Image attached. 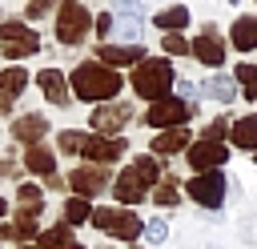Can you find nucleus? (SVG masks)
Wrapping results in <instances>:
<instances>
[{"label": "nucleus", "mask_w": 257, "mask_h": 249, "mask_svg": "<svg viewBox=\"0 0 257 249\" xmlns=\"http://www.w3.org/2000/svg\"><path fill=\"white\" fill-rule=\"evenodd\" d=\"M52 4H56V0H32V4H28V16L36 20V16H44V12L52 8Z\"/></svg>", "instance_id": "34"}, {"label": "nucleus", "mask_w": 257, "mask_h": 249, "mask_svg": "<svg viewBox=\"0 0 257 249\" xmlns=\"http://www.w3.org/2000/svg\"><path fill=\"white\" fill-rule=\"evenodd\" d=\"M0 40H4V56H8V60L32 56V52L40 48V36H36L28 24H16V20H4V24H0Z\"/></svg>", "instance_id": "4"}, {"label": "nucleus", "mask_w": 257, "mask_h": 249, "mask_svg": "<svg viewBox=\"0 0 257 249\" xmlns=\"http://www.w3.org/2000/svg\"><path fill=\"white\" fill-rule=\"evenodd\" d=\"M120 32H124V36H128V40H133V36H141V28H137V24H133V20H124V24H120Z\"/></svg>", "instance_id": "36"}, {"label": "nucleus", "mask_w": 257, "mask_h": 249, "mask_svg": "<svg viewBox=\"0 0 257 249\" xmlns=\"http://www.w3.org/2000/svg\"><path fill=\"white\" fill-rule=\"evenodd\" d=\"M209 92H213L217 100H233V80H225V76H213V80H209Z\"/></svg>", "instance_id": "29"}, {"label": "nucleus", "mask_w": 257, "mask_h": 249, "mask_svg": "<svg viewBox=\"0 0 257 249\" xmlns=\"http://www.w3.org/2000/svg\"><path fill=\"white\" fill-rule=\"evenodd\" d=\"M68 80L80 100H112L120 92V72L108 64H76Z\"/></svg>", "instance_id": "1"}, {"label": "nucleus", "mask_w": 257, "mask_h": 249, "mask_svg": "<svg viewBox=\"0 0 257 249\" xmlns=\"http://www.w3.org/2000/svg\"><path fill=\"white\" fill-rule=\"evenodd\" d=\"M92 205L84 201V197H68L64 201V225H80V221H92Z\"/></svg>", "instance_id": "20"}, {"label": "nucleus", "mask_w": 257, "mask_h": 249, "mask_svg": "<svg viewBox=\"0 0 257 249\" xmlns=\"http://www.w3.org/2000/svg\"><path fill=\"white\" fill-rule=\"evenodd\" d=\"M193 52H197V60H201V64H209V68L225 64V44H221V36L213 32V24L205 28V36H197V40H193Z\"/></svg>", "instance_id": "9"}, {"label": "nucleus", "mask_w": 257, "mask_h": 249, "mask_svg": "<svg viewBox=\"0 0 257 249\" xmlns=\"http://www.w3.org/2000/svg\"><path fill=\"white\" fill-rule=\"evenodd\" d=\"M28 249H32V245H28Z\"/></svg>", "instance_id": "40"}, {"label": "nucleus", "mask_w": 257, "mask_h": 249, "mask_svg": "<svg viewBox=\"0 0 257 249\" xmlns=\"http://www.w3.org/2000/svg\"><path fill=\"white\" fill-rule=\"evenodd\" d=\"M145 237H149V241H165V237H169V225H165L161 217H153V221L145 225Z\"/></svg>", "instance_id": "31"}, {"label": "nucleus", "mask_w": 257, "mask_h": 249, "mask_svg": "<svg viewBox=\"0 0 257 249\" xmlns=\"http://www.w3.org/2000/svg\"><path fill=\"white\" fill-rule=\"evenodd\" d=\"M237 84H241L245 96L253 100V96H257V68H253V64H237Z\"/></svg>", "instance_id": "27"}, {"label": "nucleus", "mask_w": 257, "mask_h": 249, "mask_svg": "<svg viewBox=\"0 0 257 249\" xmlns=\"http://www.w3.org/2000/svg\"><path fill=\"white\" fill-rule=\"evenodd\" d=\"M185 116H189V104H185V100H177V96H173V100H157V104L145 112V120H149L153 129H169V125L177 129Z\"/></svg>", "instance_id": "7"}, {"label": "nucleus", "mask_w": 257, "mask_h": 249, "mask_svg": "<svg viewBox=\"0 0 257 249\" xmlns=\"http://www.w3.org/2000/svg\"><path fill=\"white\" fill-rule=\"evenodd\" d=\"M36 80H40V88H44V96H48L52 104H68V80H64L56 68H44Z\"/></svg>", "instance_id": "16"}, {"label": "nucleus", "mask_w": 257, "mask_h": 249, "mask_svg": "<svg viewBox=\"0 0 257 249\" xmlns=\"http://www.w3.org/2000/svg\"><path fill=\"white\" fill-rule=\"evenodd\" d=\"M96 32H112V16H108V12L96 16Z\"/></svg>", "instance_id": "35"}, {"label": "nucleus", "mask_w": 257, "mask_h": 249, "mask_svg": "<svg viewBox=\"0 0 257 249\" xmlns=\"http://www.w3.org/2000/svg\"><path fill=\"white\" fill-rule=\"evenodd\" d=\"M189 161H193V169L213 173V169H221V161H225V145H217V141H201V145L189 149Z\"/></svg>", "instance_id": "11"}, {"label": "nucleus", "mask_w": 257, "mask_h": 249, "mask_svg": "<svg viewBox=\"0 0 257 249\" xmlns=\"http://www.w3.org/2000/svg\"><path fill=\"white\" fill-rule=\"evenodd\" d=\"M92 165H108L124 153V141H112V137H84V149H80Z\"/></svg>", "instance_id": "8"}, {"label": "nucleus", "mask_w": 257, "mask_h": 249, "mask_svg": "<svg viewBox=\"0 0 257 249\" xmlns=\"http://www.w3.org/2000/svg\"><path fill=\"white\" fill-rule=\"evenodd\" d=\"M233 44L241 52H253L257 48V16H237L233 20Z\"/></svg>", "instance_id": "17"}, {"label": "nucleus", "mask_w": 257, "mask_h": 249, "mask_svg": "<svg viewBox=\"0 0 257 249\" xmlns=\"http://www.w3.org/2000/svg\"><path fill=\"white\" fill-rule=\"evenodd\" d=\"M16 201H20L24 217H36V213L44 209V197H40V189H36V185H20V189H16Z\"/></svg>", "instance_id": "22"}, {"label": "nucleus", "mask_w": 257, "mask_h": 249, "mask_svg": "<svg viewBox=\"0 0 257 249\" xmlns=\"http://www.w3.org/2000/svg\"><path fill=\"white\" fill-rule=\"evenodd\" d=\"M72 189H76V197H92V193H100L104 189V169L100 165H76V173H72Z\"/></svg>", "instance_id": "12"}, {"label": "nucleus", "mask_w": 257, "mask_h": 249, "mask_svg": "<svg viewBox=\"0 0 257 249\" xmlns=\"http://www.w3.org/2000/svg\"><path fill=\"white\" fill-rule=\"evenodd\" d=\"M145 189H149V185H145V181H141L133 169H124V173L116 177V189H112V193H116V201L133 205V201H145Z\"/></svg>", "instance_id": "14"}, {"label": "nucleus", "mask_w": 257, "mask_h": 249, "mask_svg": "<svg viewBox=\"0 0 257 249\" xmlns=\"http://www.w3.org/2000/svg\"><path fill=\"white\" fill-rule=\"evenodd\" d=\"M64 249H84V245H76V241H72V245H64Z\"/></svg>", "instance_id": "39"}, {"label": "nucleus", "mask_w": 257, "mask_h": 249, "mask_svg": "<svg viewBox=\"0 0 257 249\" xmlns=\"http://www.w3.org/2000/svg\"><path fill=\"white\" fill-rule=\"evenodd\" d=\"M72 225H52V229H44L40 233V249H64V245H72V233H68Z\"/></svg>", "instance_id": "24"}, {"label": "nucleus", "mask_w": 257, "mask_h": 249, "mask_svg": "<svg viewBox=\"0 0 257 249\" xmlns=\"http://www.w3.org/2000/svg\"><path fill=\"white\" fill-rule=\"evenodd\" d=\"M28 84V72L24 68H8L4 76H0V96H12V92H20Z\"/></svg>", "instance_id": "25"}, {"label": "nucleus", "mask_w": 257, "mask_h": 249, "mask_svg": "<svg viewBox=\"0 0 257 249\" xmlns=\"http://www.w3.org/2000/svg\"><path fill=\"white\" fill-rule=\"evenodd\" d=\"M60 149H64V153H80V149H84V137L68 129V133H60Z\"/></svg>", "instance_id": "30"}, {"label": "nucleus", "mask_w": 257, "mask_h": 249, "mask_svg": "<svg viewBox=\"0 0 257 249\" xmlns=\"http://www.w3.org/2000/svg\"><path fill=\"white\" fill-rule=\"evenodd\" d=\"M165 52H177V56H181V52H189V40L177 36V32H169V36H165Z\"/></svg>", "instance_id": "32"}, {"label": "nucleus", "mask_w": 257, "mask_h": 249, "mask_svg": "<svg viewBox=\"0 0 257 249\" xmlns=\"http://www.w3.org/2000/svg\"><path fill=\"white\" fill-rule=\"evenodd\" d=\"M100 60H108V64H141L145 60V48L141 44H104L100 48Z\"/></svg>", "instance_id": "15"}, {"label": "nucleus", "mask_w": 257, "mask_h": 249, "mask_svg": "<svg viewBox=\"0 0 257 249\" xmlns=\"http://www.w3.org/2000/svg\"><path fill=\"white\" fill-rule=\"evenodd\" d=\"M44 133H48V120H44L40 112H28V116H16V120H12V137H16V141H24L28 149H32V145H40V137H44Z\"/></svg>", "instance_id": "10"}, {"label": "nucleus", "mask_w": 257, "mask_h": 249, "mask_svg": "<svg viewBox=\"0 0 257 249\" xmlns=\"http://www.w3.org/2000/svg\"><path fill=\"white\" fill-rule=\"evenodd\" d=\"M173 80H177V72H173L169 60H141L137 72H133V88L141 96H149V100H165V92L173 88Z\"/></svg>", "instance_id": "2"}, {"label": "nucleus", "mask_w": 257, "mask_h": 249, "mask_svg": "<svg viewBox=\"0 0 257 249\" xmlns=\"http://www.w3.org/2000/svg\"><path fill=\"white\" fill-rule=\"evenodd\" d=\"M120 12H128V16H137V12H141V4H137V0H120Z\"/></svg>", "instance_id": "37"}, {"label": "nucleus", "mask_w": 257, "mask_h": 249, "mask_svg": "<svg viewBox=\"0 0 257 249\" xmlns=\"http://www.w3.org/2000/svg\"><path fill=\"white\" fill-rule=\"evenodd\" d=\"M4 213H8V205H4V197H0V217H4Z\"/></svg>", "instance_id": "38"}, {"label": "nucleus", "mask_w": 257, "mask_h": 249, "mask_svg": "<svg viewBox=\"0 0 257 249\" xmlns=\"http://www.w3.org/2000/svg\"><path fill=\"white\" fill-rule=\"evenodd\" d=\"M185 24H189V8H181V4H173V8L157 12V28H169V32H177V28H185Z\"/></svg>", "instance_id": "23"}, {"label": "nucleus", "mask_w": 257, "mask_h": 249, "mask_svg": "<svg viewBox=\"0 0 257 249\" xmlns=\"http://www.w3.org/2000/svg\"><path fill=\"white\" fill-rule=\"evenodd\" d=\"M225 129H229V120H225V116H217V120H213V125L205 129V141H217V145H221V137H225Z\"/></svg>", "instance_id": "33"}, {"label": "nucleus", "mask_w": 257, "mask_h": 249, "mask_svg": "<svg viewBox=\"0 0 257 249\" xmlns=\"http://www.w3.org/2000/svg\"><path fill=\"white\" fill-rule=\"evenodd\" d=\"M185 145H189V133H185V129H169V133H161V137L153 141V153L165 157V153H177V149H185Z\"/></svg>", "instance_id": "18"}, {"label": "nucleus", "mask_w": 257, "mask_h": 249, "mask_svg": "<svg viewBox=\"0 0 257 249\" xmlns=\"http://www.w3.org/2000/svg\"><path fill=\"white\" fill-rule=\"evenodd\" d=\"M177 197H181V193H177V181H173V177H165V181H161V189L153 193V201H157V205H177Z\"/></svg>", "instance_id": "28"}, {"label": "nucleus", "mask_w": 257, "mask_h": 249, "mask_svg": "<svg viewBox=\"0 0 257 249\" xmlns=\"http://www.w3.org/2000/svg\"><path fill=\"white\" fill-rule=\"evenodd\" d=\"M133 116V104H112V108H96L92 112V129H100V133H112V129H120L124 120Z\"/></svg>", "instance_id": "13"}, {"label": "nucleus", "mask_w": 257, "mask_h": 249, "mask_svg": "<svg viewBox=\"0 0 257 249\" xmlns=\"http://www.w3.org/2000/svg\"><path fill=\"white\" fill-rule=\"evenodd\" d=\"M128 169H133V173H137L145 185H153V181L161 177V161H153V157H141V161H133Z\"/></svg>", "instance_id": "26"}, {"label": "nucleus", "mask_w": 257, "mask_h": 249, "mask_svg": "<svg viewBox=\"0 0 257 249\" xmlns=\"http://www.w3.org/2000/svg\"><path fill=\"white\" fill-rule=\"evenodd\" d=\"M189 197H193L197 205H205V209H217V205L225 201V177H221V169L197 173V177L189 181Z\"/></svg>", "instance_id": "6"}, {"label": "nucleus", "mask_w": 257, "mask_h": 249, "mask_svg": "<svg viewBox=\"0 0 257 249\" xmlns=\"http://www.w3.org/2000/svg\"><path fill=\"white\" fill-rule=\"evenodd\" d=\"M92 225L100 233H108V237H120V241H137V233H141V221L128 209H96Z\"/></svg>", "instance_id": "5"}, {"label": "nucleus", "mask_w": 257, "mask_h": 249, "mask_svg": "<svg viewBox=\"0 0 257 249\" xmlns=\"http://www.w3.org/2000/svg\"><path fill=\"white\" fill-rule=\"evenodd\" d=\"M24 165H28L32 173H52V169H56V157H52V149H44V145H32Z\"/></svg>", "instance_id": "21"}, {"label": "nucleus", "mask_w": 257, "mask_h": 249, "mask_svg": "<svg viewBox=\"0 0 257 249\" xmlns=\"http://www.w3.org/2000/svg\"><path fill=\"white\" fill-rule=\"evenodd\" d=\"M88 12H84V4L80 0H64L60 4V16H56V36H60V44H80L84 40V32H88Z\"/></svg>", "instance_id": "3"}, {"label": "nucleus", "mask_w": 257, "mask_h": 249, "mask_svg": "<svg viewBox=\"0 0 257 249\" xmlns=\"http://www.w3.org/2000/svg\"><path fill=\"white\" fill-rule=\"evenodd\" d=\"M233 145L237 149H257V116H241L233 125Z\"/></svg>", "instance_id": "19"}]
</instances>
